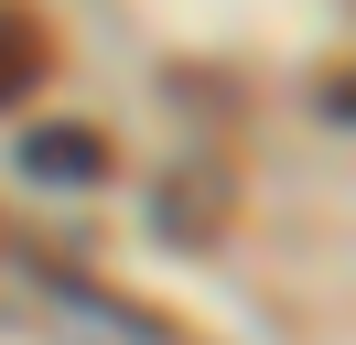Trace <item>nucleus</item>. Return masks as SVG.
I'll return each instance as SVG.
<instances>
[{
	"label": "nucleus",
	"mask_w": 356,
	"mask_h": 345,
	"mask_svg": "<svg viewBox=\"0 0 356 345\" xmlns=\"http://www.w3.org/2000/svg\"><path fill=\"white\" fill-rule=\"evenodd\" d=\"M22 162L54 172V184H97V172H108V141H97V129H33Z\"/></svg>",
	"instance_id": "nucleus-2"
},
{
	"label": "nucleus",
	"mask_w": 356,
	"mask_h": 345,
	"mask_svg": "<svg viewBox=\"0 0 356 345\" xmlns=\"http://www.w3.org/2000/svg\"><path fill=\"white\" fill-rule=\"evenodd\" d=\"M216 216H227V162H205V172H184V184H162V237H184V248H195Z\"/></svg>",
	"instance_id": "nucleus-1"
},
{
	"label": "nucleus",
	"mask_w": 356,
	"mask_h": 345,
	"mask_svg": "<svg viewBox=\"0 0 356 345\" xmlns=\"http://www.w3.org/2000/svg\"><path fill=\"white\" fill-rule=\"evenodd\" d=\"M33 76H54V43H44V33H33V22H22V11H0V108L22 97V86H33Z\"/></svg>",
	"instance_id": "nucleus-3"
}]
</instances>
